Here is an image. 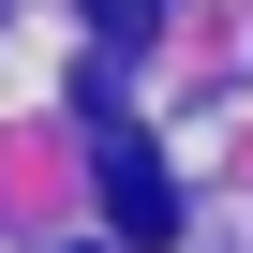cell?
<instances>
[{"mask_svg":"<svg viewBox=\"0 0 253 253\" xmlns=\"http://www.w3.org/2000/svg\"><path fill=\"white\" fill-rule=\"evenodd\" d=\"M104 223H119V238H179V179L149 164V134H134L119 104H104Z\"/></svg>","mask_w":253,"mask_h":253,"instance_id":"1","label":"cell"},{"mask_svg":"<svg viewBox=\"0 0 253 253\" xmlns=\"http://www.w3.org/2000/svg\"><path fill=\"white\" fill-rule=\"evenodd\" d=\"M89 30H104V45H149V30H164V0H89Z\"/></svg>","mask_w":253,"mask_h":253,"instance_id":"2","label":"cell"}]
</instances>
